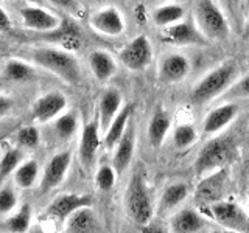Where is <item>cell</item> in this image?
<instances>
[{
    "label": "cell",
    "instance_id": "8fae6325",
    "mask_svg": "<svg viewBox=\"0 0 249 233\" xmlns=\"http://www.w3.org/2000/svg\"><path fill=\"white\" fill-rule=\"evenodd\" d=\"M67 106V98L61 92H49L37 98L31 107V116L39 123H47L56 118L64 112Z\"/></svg>",
    "mask_w": 249,
    "mask_h": 233
},
{
    "label": "cell",
    "instance_id": "52a82bcc",
    "mask_svg": "<svg viewBox=\"0 0 249 233\" xmlns=\"http://www.w3.org/2000/svg\"><path fill=\"white\" fill-rule=\"evenodd\" d=\"M122 64L132 70V72H142L148 68L153 61V45L146 36H136L123 47L119 53Z\"/></svg>",
    "mask_w": 249,
    "mask_h": 233
},
{
    "label": "cell",
    "instance_id": "9a60e30c",
    "mask_svg": "<svg viewBox=\"0 0 249 233\" xmlns=\"http://www.w3.org/2000/svg\"><path fill=\"white\" fill-rule=\"evenodd\" d=\"M192 70V64L187 56L181 53L167 54L159 64V80L165 84H176L184 81Z\"/></svg>",
    "mask_w": 249,
    "mask_h": 233
},
{
    "label": "cell",
    "instance_id": "f546056e",
    "mask_svg": "<svg viewBox=\"0 0 249 233\" xmlns=\"http://www.w3.org/2000/svg\"><path fill=\"white\" fill-rule=\"evenodd\" d=\"M30 224H31V205L30 204H23L19 208V212L16 215H11L5 222L6 229L13 233H25L30 229Z\"/></svg>",
    "mask_w": 249,
    "mask_h": 233
},
{
    "label": "cell",
    "instance_id": "9c48e42d",
    "mask_svg": "<svg viewBox=\"0 0 249 233\" xmlns=\"http://www.w3.org/2000/svg\"><path fill=\"white\" fill-rule=\"evenodd\" d=\"M72 163V152L62 151L54 154L44 168V174L41 179V193H49L62 183L67 176V171Z\"/></svg>",
    "mask_w": 249,
    "mask_h": 233
},
{
    "label": "cell",
    "instance_id": "4316f807",
    "mask_svg": "<svg viewBox=\"0 0 249 233\" xmlns=\"http://www.w3.org/2000/svg\"><path fill=\"white\" fill-rule=\"evenodd\" d=\"M184 14H185V10L181 5H176V3L162 5L153 11V22L158 27L165 28L168 25H173V23L182 20Z\"/></svg>",
    "mask_w": 249,
    "mask_h": 233
},
{
    "label": "cell",
    "instance_id": "2e32d148",
    "mask_svg": "<svg viewBox=\"0 0 249 233\" xmlns=\"http://www.w3.org/2000/svg\"><path fill=\"white\" fill-rule=\"evenodd\" d=\"M42 39L47 42L59 44L67 51H75L81 47V31L75 22L69 19H61L58 28L42 33Z\"/></svg>",
    "mask_w": 249,
    "mask_h": 233
},
{
    "label": "cell",
    "instance_id": "ee69618b",
    "mask_svg": "<svg viewBox=\"0 0 249 233\" xmlns=\"http://www.w3.org/2000/svg\"><path fill=\"white\" fill-rule=\"evenodd\" d=\"M246 213H248V215H249V204H248V212H246Z\"/></svg>",
    "mask_w": 249,
    "mask_h": 233
},
{
    "label": "cell",
    "instance_id": "484cf974",
    "mask_svg": "<svg viewBox=\"0 0 249 233\" xmlns=\"http://www.w3.org/2000/svg\"><path fill=\"white\" fill-rule=\"evenodd\" d=\"M189 196V186L185 183H171L163 190L159 200V213H168L179 207Z\"/></svg>",
    "mask_w": 249,
    "mask_h": 233
},
{
    "label": "cell",
    "instance_id": "ba28073f",
    "mask_svg": "<svg viewBox=\"0 0 249 233\" xmlns=\"http://www.w3.org/2000/svg\"><path fill=\"white\" fill-rule=\"evenodd\" d=\"M160 39L171 45H204L207 39L192 22L179 20L162 30Z\"/></svg>",
    "mask_w": 249,
    "mask_h": 233
},
{
    "label": "cell",
    "instance_id": "7c38bea8",
    "mask_svg": "<svg viewBox=\"0 0 249 233\" xmlns=\"http://www.w3.org/2000/svg\"><path fill=\"white\" fill-rule=\"evenodd\" d=\"M226 182H228V169L226 168L215 169L212 173L202 176L196 188V199L202 204L220 200L226 188Z\"/></svg>",
    "mask_w": 249,
    "mask_h": 233
},
{
    "label": "cell",
    "instance_id": "f1b7e54d",
    "mask_svg": "<svg viewBox=\"0 0 249 233\" xmlns=\"http://www.w3.org/2000/svg\"><path fill=\"white\" fill-rule=\"evenodd\" d=\"M14 182L16 185L22 190L31 188L36 181H37V174H39V165L36 160H25L20 162V165L16 168L14 171Z\"/></svg>",
    "mask_w": 249,
    "mask_h": 233
},
{
    "label": "cell",
    "instance_id": "4fadbf2b",
    "mask_svg": "<svg viewBox=\"0 0 249 233\" xmlns=\"http://www.w3.org/2000/svg\"><path fill=\"white\" fill-rule=\"evenodd\" d=\"M240 114V106L237 103H224L212 109L207 115L204 121H202V134L204 135H215L221 132L226 126L237 118Z\"/></svg>",
    "mask_w": 249,
    "mask_h": 233
},
{
    "label": "cell",
    "instance_id": "e0dca14e",
    "mask_svg": "<svg viewBox=\"0 0 249 233\" xmlns=\"http://www.w3.org/2000/svg\"><path fill=\"white\" fill-rule=\"evenodd\" d=\"M19 13L23 20V25L28 30L39 31V33L52 31L54 28H58V25L61 23V17L42 10L39 6H23L20 8Z\"/></svg>",
    "mask_w": 249,
    "mask_h": 233
},
{
    "label": "cell",
    "instance_id": "f35d334b",
    "mask_svg": "<svg viewBox=\"0 0 249 233\" xmlns=\"http://www.w3.org/2000/svg\"><path fill=\"white\" fill-rule=\"evenodd\" d=\"M13 100L10 97H5V95H0V118L5 115L10 114V111L13 109Z\"/></svg>",
    "mask_w": 249,
    "mask_h": 233
},
{
    "label": "cell",
    "instance_id": "d590c367",
    "mask_svg": "<svg viewBox=\"0 0 249 233\" xmlns=\"http://www.w3.org/2000/svg\"><path fill=\"white\" fill-rule=\"evenodd\" d=\"M18 143L23 148H28V150H33L39 145L41 142V134H39L37 128L35 126H27V128H22L18 131Z\"/></svg>",
    "mask_w": 249,
    "mask_h": 233
},
{
    "label": "cell",
    "instance_id": "d6a6232c",
    "mask_svg": "<svg viewBox=\"0 0 249 233\" xmlns=\"http://www.w3.org/2000/svg\"><path fill=\"white\" fill-rule=\"evenodd\" d=\"M22 159H23V152L19 148H11V150H8L3 154V157L0 159V183L14 173L16 168L20 165Z\"/></svg>",
    "mask_w": 249,
    "mask_h": 233
},
{
    "label": "cell",
    "instance_id": "7402d4cb",
    "mask_svg": "<svg viewBox=\"0 0 249 233\" xmlns=\"http://www.w3.org/2000/svg\"><path fill=\"white\" fill-rule=\"evenodd\" d=\"M171 128V116L163 107H158L154 111L150 123H148V140L153 148H160L168 135Z\"/></svg>",
    "mask_w": 249,
    "mask_h": 233
},
{
    "label": "cell",
    "instance_id": "277c9868",
    "mask_svg": "<svg viewBox=\"0 0 249 233\" xmlns=\"http://www.w3.org/2000/svg\"><path fill=\"white\" fill-rule=\"evenodd\" d=\"M195 25L210 41H223L229 36V22L213 0H198L193 11Z\"/></svg>",
    "mask_w": 249,
    "mask_h": 233
},
{
    "label": "cell",
    "instance_id": "4dcf8cb0",
    "mask_svg": "<svg viewBox=\"0 0 249 233\" xmlns=\"http://www.w3.org/2000/svg\"><path fill=\"white\" fill-rule=\"evenodd\" d=\"M78 129V116L75 112H66L54 118V132L62 140H69Z\"/></svg>",
    "mask_w": 249,
    "mask_h": 233
},
{
    "label": "cell",
    "instance_id": "8992f818",
    "mask_svg": "<svg viewBox=\"0 0 249 233\" xmlns=\"http://www.w3.org/2000/svg\"><path fill=\"white\" fill-rule=\"evenodd\" d=\"M204 208L209 212V216L224 229L232 232H249V215L245 213V210H241L235 202L220 199L206 204Z\"/></svg>",
    "mask_w": 249,
    "mask_h": 233
},
{
    "label": "cell",
    "instance_id": "6da1fadb",
    "mask_svg": "<svg viewBox=\"0 0 249 233\" xmlns=\"http://www.w3.org/2000/svg\"><path fill=\"white\" fill-rule=\"evenodd\" d=\"M238 75V66L235 61L223 62L221 66L210 70V72L201 78L199 83L195 85L190 93L192 104L202 106L212 101L218 97H221L223 93L228 90L232 83L235 81Z\"/></svg>",
    "mask_w": 249,
    "mask_h": 233
},
{
    "label": "cell",
    "instance_id": "e575fe53",
    "mask_svg": "<svg viewBox=\"0 0 249 233\" xmlns=\"http://www.w3.org/2000/svg\"><path fill=\"white\" fill-rule=\"evenodd\" d=\"M117 181V171L112 165H101L95 174V183L98 190L101 191H109L112 190Z\"/></svg>",
    "mask_w": 249,
    "mask_h": 233
},
{
    "label": "cell",
    "instance_id": "1f68e13d",
    "mask_svg": "<svg viewBox=\"0 0 249 233\" xmlns=\"http://www.w3.org/2000/svg\"><path fill=\"white\" fill-rule=\"evenodd\" d=\"M198 140L196 128L190 123L178 124L173 131V143L178 150H185V148L192 146Z\"/></svg>",
    "mask_w": 249,
    "mask_h": 233
},
{
    "label": "cell",
    "instance_id": "ffe728a7",
    "mask_svg": "<svg viewBox=\"0 0 249 233\" xmlns=\"http://www.w3.org/2000/svg\"><path fill=\"white\" fill-rule=\"evenodd\" d=\"M64 230L69 233H92L100 230L95 212L90 205L80 207L64 221Z\"/></svg>",
    "mask_w": 249,
    "mask_h": 233
},
{
    "label": "cell",
    "instance_id": "ac0fdd59",
    "mask_svg": "<svg viewBox=\"0 0 249 233\" xmlns=\"http://www.w3.org/2000/svg\"><path fill=\"white\" fill-rule=\"evenodd\" d=\"M134 150H136V129L134 124L129 123L124 134L114 148L115 152L112 157V166L115 168L117 174H122L128 169V166L132 162V157H134Z\"/></svg>",
    "mask_w": 249,
    "mask_h": 233
},
{
    "label": "cell",
    "instance_id": "b9f144b4",
    "mask_svg": "<svg viewBox=\"0 0 249 233\" xmlns=\"http://www.w3.org/2000/svg\"><path fill=\"white\" fill-rule=\"evenodd\" d=\"M243 39L245 41H249V16L245 22V27H243Z\"/></svg>",
    "mask_w": 249,
    "mask_h": 233
},
{
    "label": "cell",
    "instance_id": "f6af8a7d",
    "mask_svg": "<svg viewBox=\"0 0 249 233\" xmlns=\"http://www.w3.org/2000/svg\"><path fill=\"white\" fill-rule=\"evenodd\" d=\"M246 5H248V6H249V0H246Z\"/></svg>",
    "mask_w": 249,
    "mask_h": 233
},
{
    "label": "cell",
    "instance_id": "60d3db41",
    "mask_svg": "<svg viewBox=\"0 0 249 233\" xmlns=\"http://www.w3.org/2000/svg\"><path fill=\"white\" fill-rule=\"evenodd\" d=\"M224 2H226V5L229 6V10H231L232 13H235V11L238 10L240 0H224Z\"/></svg>",
    "mask_w": 249,
    "mask_h": 233
},
{
    "label": "cell",
    "instance_id": "7a4b0ae2",
    "mask_svg": "<svg viewBox=\"0 0 249 233\" xmlns=\"http://www.w3.org/2000/svg\"><path fill=\"white\" fill-rule=\"evenodd\" d=\"M124 210L137 225H148L153 219L154 207L151 194L148 190L145 176L140 171H136L129 179L126 191H124Z\"/></svg>",
    "mask_w": 249,
    "mask_h": 233
},
{
    "label": "cell",
    "instance_id": "d4e9b609",
    "mask_svg": "<svg viewBox=\"0 0 249 233\" xmlns=\"http://www.w3.org/2000/svg\"><path fill=\"white\" fill-rule=\"evenodd\" d=\"M89 66H90L93 76H95L100 83L111 80L117 72L115 59L105 50L92 51L89 56Z\"/></svg>",
    "mask_w": 249,
    "mask_h": 233
},
{
    "label": "cell",
    "instance_id": "44dd1931",
    "mask_svg": "<svg viewBox=\"0 0 249 233\" xmlns=\"http://www.w3.org/2000/svg\"><path fill=\"white\" fill-rule=\"evenodd\" d=\"M206 227L202 216L192 208H182L170 219V230L175 233H196Z\"/></svg>",
    "mask_w": 249,
    "mask_h": 233
},
{
    "label": "cell",
    "instance_id": "ab89813d",
    "mask_svg": "<svg viewBox=\"0 0 249 233\" xmlns=\"http://www.w3.org/2000/svg\"><path fill=\"white\" fill-rule=\"evenodd\" d=\"M11 30V19L8 13L0 8V31H10Z\"/></svg>",
    "mask_w": 249,
    "mask_h": 233
},
{
    "label": "cell",
    "instance_id": "7bdbcfd3",
    "mask_svg": "<svg viewBox=\"0 0 249 233\" xmlns=\"http://www.w3.org/2000/svg\"><path fill=\"white\" fill-rule=\"evenodd\" d=\"M6 135H8V132H0V143H2V140H5Z\"/></svg>",
    "mask_w": 249,
    "mask_h": 233
},
{
    "label": "cell",
    "instance_id": "5bb4252c",
    "mask_svg": "<svg viewBox=\"0 0 249 233\" xmlns=\"http://www.w3.org/2000/svg\"><path fill=\"white\" fill-rule=\"evenodd\" d=\"M89 23L93 30L105 36H120L124 31L123 14L115 6H107L93 13Z\"/></svg>",
    "mask_w": 249,
    "mask_h": 233
},
{
    "label": "cell",
    "instance_id": "bcb514c9",
    "mask_svg": "<svg viewBox=\"0 0 249 233\" xmlns=\"http://www.w3.org/2000/svg\"><path fill=\"white\" fill-rule=\"evenodd\" d=\"M248 199H249V190H248Z\"/></svg>",
    "mask_w": 249,
    "mask_h": 233
},
{
    "label": "cell",
    "instance_id": "5b68a950",
    "mask_svg": "<svg viewBox=\"0 0 249 233\" xmlns=\"http://www.w3.org/2000/svg\"><path fill=\"white\" fill-rule=\"evenodd\" d=\"M231 137H215L201 148L196 160H195V174L202 177L215 169H220L226 165L232 152Z\"/></svg>",
    "mask_w": 249,
    "mask_h": 233
},
{
    "label": "cell",
    "instance_id": "d6986e66",
    "mask_svg": "<svg viewBox=\"0 0 249 233\" xmlns=\"http://www.w3.org/2000/svg\"><path fill=\"white\" fill-rule=\"evenodd\" d=\"M100 148V128L97 121H89L84 124L80 140V160L84 168H90L97 159V152Z\"/></svg>",
    "mask_w": 249,
    "mask_h": 233
},
{
    "label": "cell",
    "instance_id": "30bf717a",
    "mask_svg": "<svg viewBox=\"0 0 249 233\" xmlns=\"http://www.w3.org/2000/svg\"><path fill=\"white\" fill-rule=\"evenodd\" d=\"M92 204V198L88 194H76V193H64L54 198L50 205L47 207L45 215L56 219L59 222H64L67 217L72 215L75 210L80 207H86Z\"/></svg>",
    "mask_w": 249,
    "mask_h": 233
},
{
    "label": "cell",
    "instance_id": "cb8c5ba5",
    "mask_svg": "<svg viewBox=\"0 0 249 233\" xmlns=\"http://www.w3.org/2000/svg\"><path fill=\"white\" fill-rule=\"evenodd\" d=\"M122 95L117 89H107L103 92L98 104V116H100V128L106 131L107 126L114 120V116L122 109Z\"/></svg>",
    "mask_w": 249,
    "mask_h": 233
},
{
    "label": "cell",
    "instance_id": "603a6c76",
    "mask_svg": "<svg viewBox=\"0 0 249 233\" xmlns=\"http://www.w3.org/2000/svg\"><path fill=\"white\" fill-rule=\"evenodd\" d=\"M132 111H134V107L131 104H126L123 106L119 114L114 116V120L111 121V124L107 126V129L105 131V138H103V145L106 150H114L115 145L119 143V140L122 138V135L124 134V131H126L128 124H129V120H131V115H132Z\"/></svg>",
    "mask_w": 249,
    "mask_h": 233
},
{
    "label": "cell",
    "instance_id": "8d00e7d4",
    "mask_svg": "<svg viewBox=\"0 0 249 233\" xmlns=\"http://www.w3.org/2000/svg\"><path fill=\"white\" fill-rule=\"evenodd\" d=\"M18 205V194L10 186L0 188V215H8Z\"/></svg>",
    "mask_w": 249,
    "mask_h": 233
},
{
    "label": "cell",
    "instance_id": "83f0119b",
    "mask_svg": "<svg viewBox=\"0 0 249 233\" xmlns=\"http://www.w3.org/2000/svg\"><path fill=\"white\" fill-rule=\"evenodd\" d=\"M3 76L11 83H27L35 78V70L27 62L19 59H10L5 64Z\"/></svg>",
    "mask_w": 249,
    "mask_h": 233
},
{
    "label": "cell",
    "instance_id": "74e56055",
    "mask_svg": "<svg viewBox=\"0 0 249 233\" xmlns=\"http://www.w3.org/2000/svg\"><path fill=\"white\" fill-rule=\"evenodd\" d=\"M47 2H50L52 5L58 8H62V10H66L72 14H76L80 11V5H78L76 0H47Z\"/></svg>",
    "mask_w": 249,
    "mask_h": 233
},
{
    "label": "cell",
    "instance_id": "3957f363",
    "mask_svg": "<svg viewBox=\"0 0 249 233\" xmlns=\"http://www.w3.org/2000/svg\"><path fill=\"white\" fill-rule=\"evenodd\" d=\"M33 61L35 64L49 70V72L59 76L62 81L72 85L78 84L81 80L80 62L67 50H58L52 49V47L37 49L33 51Z\"/></svg>",
    "mask_w": 249,
    "mask_h": 233
},
{
    "label": "cell",
    "instance_id": "836d02e7",
    "mask_svg": "<svg viewBox=\"0 0 249 233\" xmlns=\"http://www.w3.org/2000/svg\"><path fill=\"white\" fill-rule=\"evenodd\" d=\"M226 101L229 100H243V98H249V72L241 76L238 81H233L231 87L226 90L223 95L220 97Z\"/></svg>",
    "mask_w": 249,
    "mask_h": 233
}]
</instances>
